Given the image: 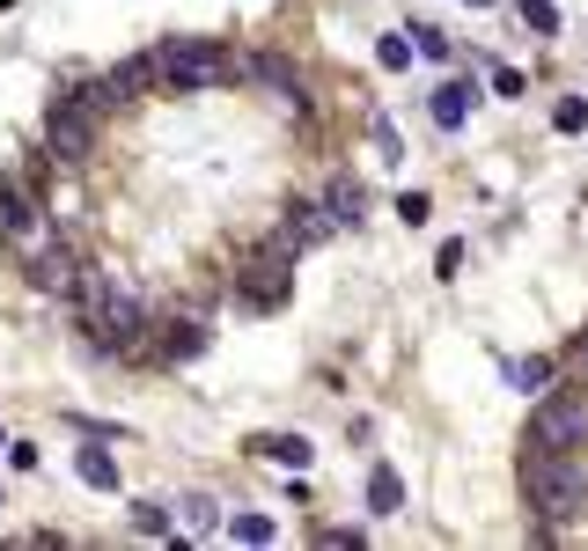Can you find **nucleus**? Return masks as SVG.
<instances>
[{"instance_id": "obj_1", "label": "nucleus", "mask_w": 588, "mask_h": 551, "mask_svg": "<svg viewBox=\"0 0 588 551\" xmlns=\"http://www.w3.org/2000/svg\"><path fill=\"white\" fill-rule=\"evenodd\" d=\"M522 501L538 507L544 529L574 522L588 507V463H574V449H538L530 463H522Z\"/></svg>"}, {"instance_id": "obj_2", "label": "nucleus", "mask_w": 588, "mask_h": 551, "mask_svg": "<svg viewBox=\"0 0 588 551\" xmlns=\"http://www.w3.org/2000/svg\"><path fill=\"white\" fill-rule=\"evenodd\" d=\"M155 67H162L170 89H220V81L244 74V59L214 37H170V45H155Z\"/></svg>"}, {"instance_id": "obj_3", "label": "nucleus", "mask_w": 588, "mask_h": 551, "mask_svg": "<svg viewBox=\"0 0 588 551\" xmlns=\"http://www.w3.org/2000/svg\"><path fill=\"white\" fill-rule=\"evenodd\" d=\"M81 294H89V331H97L103 353H140V302L125 288H111L103 272H81Z\"/></svg>"}, {"instance_id": "obj_4", "label": "nucleus", "mask_w": 588, "mask_h": 551, "mask_svg": "<svg viewBox=\"0 0 588 551\" xmlns=\"http://www.w3.org/2000/svg\"><path fill=\"white\" fill-rule=\"evenodd\" d=\"M97 125H103L97 103L59 97V103L45 111V147H52V162H89V147H97Z\"/></svg>"}, {"instance_id": "obj_5", "label": "nucleus", "mask_w": 588, "mask_h": 551, "mask_svg": "<svg viewBox=\"0 0 588 551\" xmlns=\"http://www.w3.org/2000/svg\"><path fill=\"white\" fill-rule=\"evenodd\" d=\"M530 449H588V397L552 390V397L530 412Z\"/></svg>"}, {"instance_id": "obj_6", "label": "nucleus", "mask_w": 588, "mask_h": 551, "mask_svg": "<svg viewBox=\"0 0 588 551\" xmlns=\"http://www.w3.org/2000/svg\"><path fill=\"white\" fill-rule=\"evenodd\" d=\"M294 294V258L287 250H265V258H250L244 272H236V302H244V310H280V302H287Z\"/></svg>"}, {"instance_id": "obj_7", "label": "nucleus", "mask_w": 588, "mask_h": 551, "mask_svg": "<svg viewBox=\"0 0 588 551\" xmlns=\"http://www.w3.org/2000/svg\"><path fill=\"white\" fill-rule=\"evenodd\" d=\"M0 236L15 243L23 258L52 243V228H45V206H37V199H30L23 184H0Z\"/></svg>"}, {"instance_id": "obj_8", "label": "nucleus", "mask_w": 588, "mask_h": 551, "mask_svg": "<svg viewBox=\"0 0 588 551\" xmlns=\"http://www.w3.org/2000/svg\"><path fill=\"white\" fill-rule=\"evenodd\" d=\"M317 243H331V214H324V206H309V199H294L287 214H280V228H272V250L302 258V250H317Z\"/></svg>"}, {"instance_id": "obj_9", "label": "nucleus", "mask_w": 588, "mask_h": 551, "mask_svg": "<svg viewBox=\"0 0 588 551\" xmlns=\"http://www.w3.org/2000/svg\"><path fill=\"white\" fill-rule=\"evenodd\" d=\"M81 272H89V265L74 258V250H67L59 236H52L45 250H30V280H37L45 294H74V288H81Z\"/></svg>"}, {"instance_id": "obj_10", "label": "nucleus", "mask_w": 588, "mask_h": 551, "mask_svg": "<svg viewBox=\"0 0 588 551\" xmlns=\"http://www.w3.org/2000/svg\"><path fill=\"white\" fill-rule=\"evenodd\" d=\"M324 214H331V228H361L368 192L353 184V177H331V184H324Z\"/></svg>"}, {"instance_id": "obj_11", "label": "nucleus", "mask_w": 588, "mask_h": 551, "mask_svg": "<svg viewBox=\"0 0 588 551\" xmlns=\"http://www.w3.org/2000/svg\"><path fill=\"white\" fill-rule=\"evenodd\" d=\"M244 74H258V81H265V89H272L280 103H287V111H302V81H294V67L280 59V52H258V59H250Z\"/></svg>"}, {"instance_id": "obj_12", "label": "nucleus", "mask_w": 588, "mask_h": 551, "mask_svg": "<svg viewBox=\"0 0 588 551\" xmlns=\"http://www.w3.org/2000/svg\"><path fill=\"white\" fill-rule=\"evenodd\" d=\"M103 81H111V97L125 103V97H140V89H155V81H162V67H155V52H140V59H118Z\"/></svg>"}, {"instance_id": "obj_13", "label": "nucleus", "mask_w": 588, "mask_h": 551, "mask_svg": "<svg viewBox=\"0 0 588 551\" xmlns=\"http://www.w3.org/2000/svg\"><path fill=\"white\" fill-rule=\"evenodd\" d=\"M471 103H478V89H471V81H441L427 111H434V125H441V133H456V125L471 119Z\"/></svg>"}, {"instance_id": "obj_14", "label": "nucleus", "mask_w": 588, "mask_h": 551, "mask_svg": "<svg viewBox=\"0 0 588 551\" xmlns=\"http://www.w3.org/2000/svg\"><path fill=\"white\" fill-rule=\"evenodd\" d=\"M206 353V324L199 316H170L162 324V360H199Z\"/></svg>"}, {"instance_id": "obj_15", "label": "nucleus", "mask_w": 588, "mask_h": 551, "mask_svg": "<svg viewBox=\"0 0 588 551\" xmlns=\"http://www.w3.org/2000/svg\"><path fill=\"white\" fill-rule=\"evenodd\" d=\"M250 449H258V456H272V463H287V471H309V463H317L309 434H258Z\"/></svg>"}, {"instance_id": "obj_16", "label": "nucleus", "mask_w": 588, "mask_h": 551, "mask_svg": "<svg viewBox=\"0 0 588 551\" xmlns=\"http://www.w3.org/2000/svg\"><path fill=\"white\" fill-rule=\"evenodd\" d=\"M177 522H184V537H214L220 529V501L214 493H184V501H177Z\"/></svg>"}, {"instance_id": "obj_17", "label": "nucleus", "mask_w": 588, "mask_h": 551, "mask_svg": "<svg viewBox=\"0 0 588 551\" xmlns=\"http://www.w3.org/2000/svg\"><path fill=\"white\" fill-rule=\"evenodd\" d=\"M405 507V479H397L391 463H375L368 471V515H397Z\"/></svg>"}, {"instance_id": "obj_18", "label": "nucleus", "mask_w": 588, "mask_h": 551, "mask_svg": "<svg viewBox=\"0 0 588 551\" xmlns=\"http://www.w3.org/2000/svg\"><path fill=\"white\" fill-rule=\"evenodd\" d=\"M74 471H81V485H97V493H118V456L111 449H81Z\"/></svg>"}, {"instance_id": "obj_19", "label": "nucleus", "mask_w": 588, "mask_h": 551, "mask_svg": "<svg viewBox=\"0 0 588 551\" xmlns=\"http://www.w3.org/2000/svg\"><path fill=\"white\" fill-rule=\"evenodd\" d=\"M514 15H522V30H538V37H559V8L552 0H514Z\"/></svg>"}, {"instance_id": "obj_20", "label": "nucleus", "mask_w": 588, "mask_h": 551, "mask_svg": "<svg viewBox=\"0 0 588 551\" xmlns=\"http://www.w3.org/2000/svg\"><path fill=\"white\" fill-rule=\"evenodd\" d=\"M133 529H140V537H177V529H170V507H162V501H133Z\"/></svg>"}, {"instance_id": "obj_21", "label": "nucleus", "mask_w": 588, "mask_h": 551, "mask_svg": "<svg viewBox=\"0 0 588 551\" xmlns=\"http://www.w3.org/2000/svg\"><path fill=\"white\" fill-rule=\"evenodd\" d=\"M228 537H236V544H272L280 529H272V515H236V522H228Z\"/></svg>"}, {"instance_id": "obj_22", "label": "nucleus", "mask_w": 588, "mask_h": 551, "mask_svg": "<svg viewBox=\"0 0 588 551\" xmlns=\"http://www.w3.org/2000/svg\"><path fill=\"white\" fill-rule=\"evenodd\" d=\"M544 375H552V360H538V353H530V360H508V383L514 390H538Z\"/></svg>"}, {"instance_id": "obj_23", "label": "nucleus", "mask_w": 588, "mask_h": 551, "mask_svg": "<svg viewBox=\"0 0 588 551\" xmlns=\"http://www.w3.org/2000/svg\"><path fill=\"white\" fill-rule=\"evenodd\" d=\"M412 37H419V45H412L419 59H449V52H456V45H449V30H434V23H419Z\"/></svg>"}, {"instance_id": "obj_24", "label": "nucleus", "mask_w": 588, "mask_h": 551, "mask_svg": "<svg viewBox=\"0 0 588 551\" xmlns=\"http://www.w3.org/2000/svg\"><path fill=\"white\" fill-rule=\"evenodd\" d=\"M375 59H383L391 74H405V67H412V37H383V45H375Z\"/></svg>"}, {"instance_id": "obj_25", "label": "nucleus", "mask_w": 588, "mask_h": 551, "mask_svg": "<svg viewBox=\"0 0 588 551\" xmlns=\"http://www.w3.org/2000/svg\"><path fill=\"white\" fill-rule=\"evenodd\" d=\"M427 214H434V199L427 192H397V221H405V228H419Z\"/></svg>"}, {"instance_id": "obj_26", "label": "nucleus", "mask_w": 588, "mask_h": 551, "mask_svg": "<svg viewBox=\"0 0 588 551\" xmlns=\"http://www.w3.org/2000/svg\"><path fill=\"white\" fill-rule=\"evenodd\" d=\"M552 125H559V133H581V125H588V103H581V97H566L559 111H552Z\"/></svg>"}, {"instance_id": "obj_27", "label": "nucleus", "mask_w": 588, "mask_h": 551, "mask_svg": "<svg viewBox=\"0 0 588 551\" xmlns=\"http://www.w3.org/2000/svg\"><path fill=\"white\" fill-rule=\"evenodd\" d=\"M456 265H464V243H441V258H434V272H441V280H456Z\"/></svg>"}, {"instance_id": "obj_28", "label": "nucleus", "mask_w": 588, "mask_h": 551, "mask_svg": "<svg viewBox=\"0 0 588 551\" xmlns=\"http://www.w3.org/2000/svg\"><path fill=\"white\" fill-rule=\"evenodd\" d=\"M574 368H581V375H588V338H581V346H574Z\"/></svg>"}, {"instance_id": "obj_29", "label": "nucleus", "mask_w": 588, "mask_h": 551, "mask_svg": "<svg viewBox=\"0 0 588 551\" xmlns=\"http://www.w3.org/2000/svg\"><path fill=\"white\" fill-rule=\"evenodd\" d=\"M0 449H8V434H0Z\"/></svg>"}]
</instances>
